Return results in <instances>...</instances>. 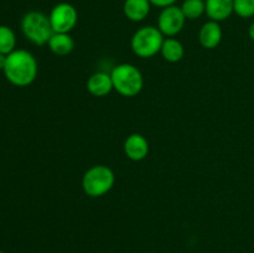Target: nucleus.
Masks as SVG:
<instances>
[{
	"label": "nucleus",
	"instance_id": "f257e3e1",
	"mask_svg": "<svg viewBox=\"0 0 254 253\" xmlns=\"http://www.w3.org/2000/svg\"><path fill=\"white\" fill-rule=\"evenodd\" d=\"M39 64L31 52L14 50L7 55L4 74L7 81L16 87L30 86L36 79Z\"/></svg>",
	"mask_w": 254,
	"mask_h": 253
},
{
	"label": "nucleus",
	"instance_id": "f03ea898",
	"mask_svg": "<svg viewBox=\"0 0 254 253\" xmlns=\"http://www.w3.org/2000/svg\"><path fill=\"white\" fill-rule=\"evenodd\" d=\"M114 91L123 97H135L144 87V77L140 69L131 63L117 64L111 73Z\"/></svg>",
	"mask_w": 254,
	"mask_h": 253
},
{
	"label": "nucleus",
	"instance_id": "7ed1b4c3",
	"mask_svg": "<svg viewBox=\"0 0 254 253\" xmlns=\"http://www.w3.org/2000/svg\"><path fill=\"white\" fill-rule=\"evenodd\" d=\"M116 175L107 165H94L84 173L82 189L89 197H101L113 189Z\"/></svg>",
	"mask_w": 254,
	"mask_h": 253
},
{
	"label": "nucleus",
	"instance_id": "20e7f679",
	"mask_svg": "<svg viewBox=\"0 0 254 253\" xmlns=\"http://www.w3.org/2000/svg\"><path fill=\"white\" fill-rule=\"evenodd\" d=\"M21 31L30 42L37 46L46 45L54 35L49 15L36 10L24 15L21 20Z\"/></svg>",
	"mask_w": 254,
	"mask_h": 253
},
{
	"label": "nucleus",
	"instance_id": "39448f33",
	"mask_svg": "<svg viewBox=\"0 0 254 253\" xmlns=\"http://www.w3.org/2000/svg\"><path fill=\"white\" fill-rule=\"evenodd\" d=\"M164 35L158 26H143L136 30L131 36L130 46L134 54L140 59H150L161 51Z\"/></svg>",
	"mask_w": 254,
	"mask_h": 253
},
{
	"label": "nucleus",
	"instance_id": "423d86ee",
	"mask_svg": "<svg viewBox=\"0 0 254 253\" xmlns=\"http://www.w3.org/2000/svg\"><path fill=\"white\" fill-rule=\"evenodd\" d=\"M54 32L69 34L78 22V11L69 2H59L49 15Z\"/></svg>",
	"mask_w": 254,
	"mask_h": 253
},
{
	"label": "nucleus",
	"instance_id": "0eeeda50",
	"mask_svg": "<svg viewBox=\"0 0 254 253\" xmlns=\"http://www.w3.org/2000/svg\"><path fill=\"white\" fill-rule=\"evenodd\" d=\"M185 21L186 17L181 7L178 5H171L161 9L158 16V29L164 36L174 37L183 31Z\"/></svg>",
	"mask_w": 254,
	"mask_h": 253
},
{
	"label": "nucleus",
	"instance_id": "6e6552de",
	"mask_svg": "<svg viewBox=\"0 0 254 253\" xmlns=\"http://www.w3.org/2000/svg\"><path fill=\"white\" fill-rule=\"evenodd\" d=\"M124 153L133 161L144 160L149 154V143L145 136L139 133L130 134L124 141Z\"/></svg>",
	"mask_w": 254,
	"mask_h": 253
},
{
	"label": "nucleus",
	"instance_id": "1a4fd4ad",
	"mask_svg": "<svg viewBox=\"0 0 254 253\" xmlns=\"http://www.w3.org/2000/svg\"><path fill=\"white\" fill-rule=\"evenodd\" d=\"M198 41L201 46L205 49H216L222 41V27L220 22L213 21V20L205 22L198 32Z\"/></svg>",
	"mask_w": 254,
	"mask_h": 253
},
{
	"label": "nucleus",
	"instance_id": "9d476101",
	"mask_svg": "<svg viewBox=\"0 0 254 253\" xmlns=\"http://www.w3.org/2000/svg\"><path fill=\"white\" fill-rule=\"evenodd\" d=\"M87 89L94 97H106L114 89L111 73L96 72L87 81Z\"/></svg>",
	"mask_w": 254,
	"mask_h": 253
},
{
	"label": "nucleus",
	"instance_id": "9b49d317",
	"mask_svg": "<svg viewBox=\"0 0 254 253\" xmlns=\"http://www.w3.org/2000/svg\"><path fill=\"white\" fill-rule=\"evenodd\" d=\"M151 6L149 0H124L123 12L130 21L140 22L150 14Z\"/></svg>",
	"mask_w": 254,
	"mask_h": 253
},
{
	"label": "nucleus",
	"instance_id": "f8f14e48",
	"mask_svg": "<svg viewBox=\"0 0 254 253\" xmlns=\"http://www.w3.org/2000/svg\"><path fill=\"white\" fill-rule=\"evenodd\" d=\"M206 15L210 20L221 22L233 14V0H205Z\"/></svg>",
	"mask_w": 254,
	"mask_h": 253
},
{
	"label": "nucleus",
	"instance_id": "ddd939ff",
	"mask_svg": "<svg viewBox=\"0 0 254 253\" xmlns=\"http://www.w3.org/2000/svg\"><path fill=\"white\" fill-rule=\"evenodd\" d=\"M47 45L51 52L57 56H67L74 49V41L71 35L62 34V32H54Z\"/></svg>",
	"mask_w": 254,
	"mask_h": 253
},
{
	"label": "nucleus",
	"instance_id": "4468645a",
	"mask_svg": "<svg viewBox=\"0 0 254 253\" xmlns=\"http://www.w3.org/2000/svg\"><path fill=\"white\" fill-rule=\"evenodd\" d=\"M160 54L163 55L165 61L170 62V63H176V62L183 60L184 55H185V49L178 39L168 37V39L164 40Z\"/></svg>",
	"mask_w": 254,
	"mask_h": 253
},
{
	"label": "nucleus",
	"instance_id": "2eb2a0df",
	"mask_svg": "<svg viewBox=\"0 0 254 253\" xmlns=\"http://www.w3.org/2000/svg\"><path fill=\"white\" fill-rule=\"evenodd\" d=\"M180 7L186 20H196L206 14L205 0H184Z\"/></svg>",
	"mask_w": 254,
	"mask_h": 253
},
{
	"label": "nucleus",
	"instance_id": "dca6fc26",
	"mask_svg": "<svg viewBox=\"0 0 254 253\" xmlns=\"http://www.w3.org/2000/svg\"><path fill=\"white\" fill-rule=\"evenodd\" d=\"M16 36L11 27L6 25H0V54L9 55L15 50Z\"/></svg>",
	"mask_w": 254,
	"mask_h": 253
},
{
	"label": "nucleus",
	"instance_id": "f3484780",
	"mask_svg": "<svg viewBox=\"0 0 254 253\" xmlns=\"http://www.w3.org/2000/svg\"><path fill=\"white\" fill-rule=\"evenodd\" d=\"M233 11L242 19L254 16V0H233Z\"/></svg>",
	"mask_w": 254,
	"mask_h": 253
},
{
	"label": "nucleus",
	"instance_id": "a211bd4d",
	"mask_svg": "<svg viewBox=\"0 0 254 253\" xmlns=\"http://www.w3.org/2000/svg\"><path fill=\"white\" fill-rule=\"evenodd\" d=\"M150 4L153 6L160 7V9H164V7L171 6V5H175L178 0H149Z\"/></svg>",
	"mask_w": 254,
	"mask_h": 253
},
{
	"label": "nucleus",
	"instance_id": "6ab92c4d",
	"mask_svg": "<svg viewBox=\"0 0 254 253\" xmlns=\"http://www.w3.org/2000/svg\"><path fill=\"white\" fill-rule=\"evenodd\" d=\"M6 55L0 54V69H1V71H4V67L5 64H6Z\"/></svg>",
	"mask_w": 254,
	"mask_h": 253
},
{
	"label": "nucleus",
	"instance_id": "aec40b11",
	"mask_svg": "<svg viewBox=\"0 0 254 253\" xmlns=\"http://www.w3.org/2000/svg\"><path fill=\"white\" fill-rule=\"evenodd\" d=\"M248 36L251 37L252 41H254V21L250 25V27H248Z\"/></svg>",
	"mask_w": 254,
	"mask_h": 253
},
{
	"label": "nucleus",
	"instance_id": "412c9836",
	"mask_svg": "<svg viewBox=\"0 0 254 253\" xmlns=\"http://www.w3.org/2000/svg\"><path fill=\"white\" fill-rule=\"evenodd\" d=\"M0 253H4V252H2V251H0Z\"/></svg>",
	"mask_w": 254,
	"mask_h": 253
}]
</instances>
